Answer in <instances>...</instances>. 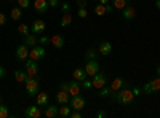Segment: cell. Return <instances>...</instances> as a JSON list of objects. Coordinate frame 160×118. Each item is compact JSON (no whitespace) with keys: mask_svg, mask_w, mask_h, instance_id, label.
<instances>
[{"mask_svg":"<svg viewBox=\"0 0 160 118\" xmlns=\"http://www.w3.org/2000/svg\"><path fill=\"white\" fill-rule=\"evenodd\" d=\"M141 89H142V93H146V94H152V93H154V91H152V86H151V82L146 83Z\"/></svg>","mask_w":160,"mask_h":118,"instance_id":"d6a6232c","label":"cell"},{"mask_svg":"<svg viewBox=\"0 0 160 118\" xmlns=\"http://www.w3.org/2000/svg\"><path fill=\"white\" fill-rule=\"evenodd\" d=\"M37 106L38 107H47L48 106V94L47 93H40L37 94Z\"/></svg>","mask_w":160,"mask_h":118,"instance_id":"e0dca14e","label":"cell"},{"mask_svg":"<svg viewBox=\"0 0 160 118\" xmlns=\"http://www.w3.org/2000/svg\"><path fill=\"white\" fill-rule=\"evenodd\" d=\"M99 53H101V56H109L111 53H112V43H109V42H101L99 43Z\"/></svg>","mask_w":160,"mask_h":118,"instance_id":"4fadbf2b","label":"cell"},{"mask_svg":"<svg viewBox=\"0 0 160 118\" xmlns=\"http://www.w3.org/2000/svg\"><path fill=\"white\" fill-rule=\"evenodd\" d=\"M29 5H31V0H18V7L19 8H29Z\"/></svg>","mask_w":160,"mask_h":118,"instance_id":"836d02e7","label":"cell"},{"mask_svg":"<svg viewBox=\"0 0 160 118\" xmlns=\"http://www.w3.org/2000/svg\"><path fill=\"white\" fill-rule=\"evenodd\" d=\"M24 115L28 118H40L42 116V110H40V107L35 104V106H29L28 110L24 112Z\"/></svg>","mask_w":160,"mask_h":118,"instance_id":"30bf717a","label":"cell"},{"mask_svg":"<svg viewBox=\"0 0 160 118\" xmlns=\"http://www.w3.org/2000/svg\"><path fill=\"white\" fill-rule=\"evenodd\" d=\"M112 10H114V7H112V5L106 3V13H112Z\"/></svg>","mask_w":160,"mask_h":118,"instance_id":"f6af8a7d","label":"cell"},{"mask_svg":"<svg viewBox=\"0 0 160 118\" xmlns=\"http://www.w3.org/2000/svg\"><path fill=\"white\" fill-rule=\"evenodd\" d=\"M10 116V110L7 106H3V104H0V118H8Z\"/></svg>","mask_w":160,"mask_h":118,"instance_id":"83f0119b","label":"cell"},{"mask_svg":"<svg viewBox=\"0 0 160 118\" xmlns=\"http://www.w3.org/2000/svg\"><path fill=\"white\" fill-rule=\"evenodd\" d=\"M114 101H117L118 104H123V106H130V104L135 101V94H133V91L128 89V88H122L115 91V94L112 96Z\"/></svg>","mask_w":160,"mask_h":118,"instance_id":"6da1fadb","label":"cell"},{"mask_svg":"<svg viewBox=\"0 0 160 118\" xmlns=\"http://www.w3.org/2000/svg\"><path fill=\"white\" fill-rule=\"evenodd\" d=\"M50 43H51L53 46H55V48L61 50V48L64 46V43H66V42H64V37H62V35H58V34H56V35H53V37L50 38Z\"/></svg>","mask_w":160,"mask_h":118,"instance_id":"5bb4252c","label":"cell"},{"mask_svg":"<svg viewBox=\"0 0 160 118\" xmlns=\"http://www.w3.org/2000/svg\"><path fill=\"white\" fill-rule=\"evenodd\" d=\"M95 15H98V16H102V15H106V5H96L95 7Z\"/></svg>","mask_w":160,"mask_h":118,"instance_id":"f1b7e54d","label":"cell"},{"mask_svg":"<svg viewBox=\"0 0 160 118\" xmlns=\"http://www.w3.org/2000/svg\"><path fill=\"white\" fill-rule=\"evenodd\" d=\"M96 58H98V56H96V50H93V48L87 50V53H85V59H87V61L96 59Z\"/></svg>","mask_w":160,"mask_h":118,"instance_id":"4316f807","label":"cell"},{"mask_svg":"<svg viewBox=\"0 0 160 118\" xmlns=\"http://www.w3.org/2000/svg\"><path fill=\"white\" fill-rule=\"evenodd\" d=\"M18 31H19V34L21 35H29V26L28 24H19V27H18Z\"/></svg>","mask_w":160,"mask_h":118,"instance_id":"f546056e","label":"cell"},{"mask_svg":"<svg viewBox=\"0 0 160 118\" xmlns=\"http://www.w3.org/2000/svg\"><path fill=\"white\" fill-rule=\"evenodd\" d=\"M72 22V16L69 15V13H64V15H62V18H61V27H68V26Z\"/></svg>","mask_w":160,"mask_h":118,"instance_id":"484cf974","label":"cell"},{"mask_svg":"<svg viewBox=\"0 0 160 118\" xmlns=\"http://www.w3.org/2000/svg\"><path fill=\"white\" fill-rule=\"evenodd\" d=\"M34 8H35V11L37 13H47L48 11V8H50V3H48V0H35L34 2Z\"/></svg>","mask_w":160,"mask_h":118,"instance_id":"8fae6325","label":"cell"},{"mask_svg":"<svg viewBox=\"0 0 160 118\" xmlns=\"http://www.w3.org/2000/svg\"><path fill=\"white\" fill-rule=\"evenodd\" d=\"M24 43L32 48V46L38 45V38L35 37V34H29V35H26V37H24Z\"/></svg>","mask_w":160,"mask_h":118,"instance_id":"d6986e66","label":"cell"},{"mask_svg":"<svg viewBox=\"0 0 160 118\" xmlns=\"http://www.w3.org/2000/svg\"><path fill=\"white\" fill-rule=\"evenodd\" d=\"M5 73H7V70L3 69V65H0V78H3V77H5Z\"/></svg>","mask_w":160,"mask_h":118,"instance_id":"bcb514c9","label":"cell"},{"mask_svg":"<svg viewBox=\"0 0 160 118\" xmlns=\"http://www.w3.org/2000/svg\"><path fill=\"white\" fill-rule=\"evenodd\" d=\"M58 115H59V116H62V118H66V116H71V107H68V104H61Z\"/></svg>","mask_w":160,"mask_h":118,"instance_id":"d4e9b609","label":"cell"},{"mask_svg":"<svg viewBox=\"0 0 160 118\" xmlns=\"http://www.w3.org/2000/svg\"><path fill=\"white\" fill-rule=\"evenodd\" d=\"M72 77H74V80H77V82H83V80H87V77H88V73H87V70L85 69H75L74 70V73H72Z\"/></svg>","mask_w":160,"mask_h":118,"instance_id":"2e32d148","label":"cell"},{"mask_svg":"<svg viewBox=\"0 0 160 118\" xmlns=\"http://www.w3.org/2000/svg\"><path fill=\"white\" fill-rule=\"evenodd\" d=\"M61 10H62L64 13H69V11H71V3H69V2H64V3L61 5Z\"/></svg>","mask_w":160,"mask_h":118,"instance_id":"d590c367","label":"cell"},{"mask_svg":"<svg viewBox=\"0 0 160 118\" xmlns=\"http://www.w3.org/2000/svg\"><path fill=\"white\" fill-rule=\"evenodd\" d=\"M26 73H28L29 77H35L37 73H38V64H37V61H34V59H26Z\"/></svg>","mask_w":160,"mask_h":118,"instance_id":"277c9868","label":"cell"},{"mask_svg":"<svg viewBox=\"0 0 160 118\" xmlns=\"http://www.w3.org/2000/svg\"><path fill=\"white\" fill-rule=\"evenodd\" d=\"M131 91H133V94H135V97H136V96H139V94L142 93V89H141V88H133Z\"/></svg>","mask_w":160,"mask_h":118,"instance_id":"7bdbcfd3","label":"cell"},{"mask_svg":"<svg viewBox=\"0 0 160 118\" xmlns=\"http://www.w3.org/2000/svg\"><path fill=\"white\" fill-rule=\"evenodd\" d=\"M10 16H11V19H13V21H19V19L22 18V8H19V7L13 8V10H11V13H10Z\"/></svg>","mask_w":160,"mask_h":118,"instance_id":"cb8c5ba5","label":"cell"},{"mask_svg":"<svg viewBox=\"0 0 160 118\" xmlns=\"http://www.w3.org/2000/svg\"><path fill=\"white\" fill-rule=\"evenodd\" d=\"M96 116H98V118H102V116H106V112H102V110H101V112H98V113H96Z\"/></svg>","mask_w":160,"mask_h":118,"instance_id":"7dc6e473","label":"cell"},{"mask_svg":"<svg viewBox=\"0 0 160 118\" xmlns=\"http://www.w3.org/2000/svg\"><path fill=\"white\" fill-rule=\"evenodd\" d=\"M71 118H82V113H80V110L71 112Z\"/></svg>","mask_w":160,"mask_h":118,"instance_id":"60d3db41","label":"cell"},{"mask_svg":"<svg viewBox=\"0 0 160 118\" xmlns=\"http://www.w3.org/2000/svg\"><path fill=\"white\" fill-rule=\"evenodd\" d=\"M78 16H80V18H87V16H88L87 8H78Z\"/></svg>","mask_w":160,"mask_h":118,"instance_id":"8d00e7d4","label":"cell"},{"mask_svg":"<svg viewBox=\"0 0 160 118\" xmlns=\"http://www.w3.org/2000/svg\"><path fill=\"white\" fill-rule=\"evenodd\" d=\"M58 112H59V107H55V106H47L45 116H47V118H55V116H58Z\"/></svg>","mask_w":160,"mask_h":118,"instance_id":"44dd1931","label":"cell"},{"mask_svg":"<svg viewBox=\"0 0 160 118\" xmlns=\"http://www.w3.org/2000/svg\"><path fill=\"white\" fill-rule=\"evenodd\" d=\"M59 88H61V91H69V83L68 82H62L59 85Z\"/></svg>","mask_w":160,"mask_h":118,"instance_id":"ab89813d","label":"cell"},{"mask_svg":"<svg viewBox=\"0 0 160 118\" xmlns=\"http://www.w3.org/2000/svg\"><path fill=\"white\" fill-rule=\"evenodd\" d=\"M7 22V16L3 15V13H0V26H3Z\"/></svg>","mask_w":160,"mask_h":118,"instance_id":"ee69618b","label":"cell"},{"mask_svg":"<svg viewBox=\"0 0 160 118\" xmlns=\"http://www.w3.org/2000/svg\"><path fill=\"white\" fill-rule=\"evenodd\" d=\"M131 0H112V7L115 10H123L127 5H130Z\"/></svg>","mask_w":160,"mask_h":118,"instance_id":"603a6c76","label":"cell"},{"mask_svg":"<svg viewBox=\"0 0 160 118\" xmlns=\"http://www.w3.org/2000/svg\"><path fill=\"white\" fill-rule=\"evenodd\" d=\"M69 101H71V94L68 93V91H61L59 89V93L56 94V102L59 104H69Z\"/></svg>","mask_w":160,"mask_h":118,"instance_id":"9a60e30c","label":"cell"},{"mask_svg":"<svg viewBox=\"0 0 160 118\" xmlns=\"http://www.w3.org/2000/svg\"><path fill=\"white\" fill-rule=\"evenodd\" d=\"M24 85H26V91H28L29 96H37L38 94V80L35 77H29L28 82H26Z\"/></svg>","mask_w":160,"mask_h":118,"instance_id":"7a4b0ae2","label":"cell"},{"mask_svg":"<svg viewBox=\"0 0 160 118\" xmlns=\"http://www.w3.org/2000/svg\"><path fill=\"white\" fill-rule=\"evenodd\" d=\"M151 86H152V91H154V93L160 89V75L155 78V80H152V82H151Z\"/></svg>","mask_w":160,"mask_h":118,"instance_id":"4dcf8cb0","label":"cell"},{"mask_svg":"<svg viewBox=\"0 0 160 118\" xmlns=\"http://www.w3.org/2000/svg\"><path fill=\"white\" fill-rule=\"evenodd\" d=\"M0 104H2V96H0Z\"/></svg>","mask_w":160,"mask_h":118,"instance_id":"816d5d0a","label":"cell"},{"mask_svg":"<svg viewBox=\"0 0 160 118\" xmlns=\"http://www.w3.org/2000/svg\"><path fill=\"white\" fill-rule=\"evenodd\" d=\"M82 86H83L85 89H90V88H93V83H91L90 80H83V82H82Z\"/></svg>","mask_w":160,"mask_h":118,"instance_id":"74e56055","label":"cell"},{"mask_svg":"<svg viewBox=\"0 0 160 118\" xmlns=\"http://www.w3.org/2000/svg\"><path fill=\"white\" fill-rule=\"evenodd\" d=\"M83 69L87 70L88 75L95 77V75L99 72V64H98L96 59H91V61H87V64H85V67H83Z\"/></svg>","mask_w":160,"mask_h":118,"instance_id":"5b68a950","label":"cell"},{"mask_svg":"<svg viewBox=\"0 0 160 118\" xmlns=\"http://www.w3.org/2000/svg\"><path fill=\"white\" fill-rule=\"evenodd\" d=\"M106 82H108L106 75H104V73H99V72H98L95 77H93V80H91L93 88H96V89H101L102 86H106Z\"/></svg>","mask_w":160,"mask_h":118,"instance_id":"ba28073f","label":"cell"},{"mask_svg":"<svg viewBox=\"0 0 160 118\" xmlns=\"http://www.w3.org/2000/svg\"><path fill=\"white\" fill-rule=\"evenodd\" d=\"M111 88H106V86H102L101 89H99V96L101 97H108V96H111Z\"/></svg>","mask_w":160,"mask_h":118,"instance_id":"1f68e13d","label":"cell"},{"mask_svg":"<svg viewBox=\"0 0 160 118\" xmlns=\"http://www.w3.org/2000/svg\"><path fill=\"white\" fill-rule=\"evenodd\" d=\"M123 86H125V80H123V78H115V80L111 83V89L114 91V93L118 91V89H122Z\"/></svg>","mask_w":160,"mask_h":118,"instance_id":"ffe728a7","label":"cell"},{"mask_svg":"<svg viewBox=\"0 0 160 118\" xmlns=\"http://www.w3.org/2000/svg\"><path fill=\"white\" fill-rule=\"evenodd\" d=\"M50 43V37H47V35H42L38 38V45H42V46H45V45H48Z\"/></svg>","mask_w":160,"mask_h":118,"instance_id":"e575fe53","label":"cell"},{"mask_svg":"<svg viewBox=\"0 0 160 118\" xmlns=\"http://www.w3.org/2000/svg\"><path fill=\"white\" fill-rule=\"evenodd\" d=\"M28 58H29V46L26 43L18 45V48H16V59L18 61H26Z\"/></svg>","mask_w":160,"mask_h":118,"instance_id":"52a82bcc","label":"cell"},{"mask_svg":"<svg viewBox=\"0 0 160 118\" xmlns=\"http://www.w3.org/2000/svg\"><path fill=\"white\" fill-rule=\"evenodd\" d=\"M29 58L34 59V61H40L45 58V48L42 45H35L32 46V50L29 51Z\"/></svg>","mask_w":160,"mask_h":118,"instance_id":"3957f363","label":"cell"},{"mask_svg":"<svg viewBox=\"0 0 160 118\" xmlns=\"http://www.w3.org/2000/svg\"><path fill=\"white\" fill-rule=\"evenodd\" d=\"M48 3L51 8H56V7H59V0H48Z\"/></svg>","mask_w":160,"mask_h":118,"instance_id":"f35d334b","label":"cell"},{"mask_svg":"<svg viewBox=\"0 0 160 118\" xmlns=\"http://www.w3.org/2000/svg\"><path fill=\"white\" fill-rule=\"evenodd\" d=\"M68 93L71 94V97H72V96H78V94H80V85H78V82H77V80L69 83V91H68Z\"/></svg>","mask_w":160,"mask_h":118,"instance_id":"ac0fdd59","label":"cell"},{"mask_svg":"<svg viewBox=\"0 0 160 118\" xmlns=\"http://www.w3.org/2000/svg\"><path fill=\"white\" fill-rule=\"evenodd\" d=\"M122 16H123V19H127V21H133V19H135V16H136V11H135V8H133L131 5H127V7L122 10Z\"/></svg>","mask_w":160,"mask_h":118,"instance_id":"7c38bea8","label":"cell"},{"mask_svg":"<svg viewBox=\"0 0 160 118\" xmlns=\"http://www.w3.org/2000/svg\"><path fill=\"white\" fill-rule=\"evenodd\" d=\"M69 104H71V109H74V110H82L83 107H85V99L82 97V96H72L71 97V101H69Z\"/></svg>","mask_w":160,"mask_h":118,"instance_id":"8992f818","label":"cell"},{"mask_svg":"<svg viewBox=\"0 0 160 118\" xmlns=\"http://www.w3.org/2000/svg\"><path fill=\"white\" fill-rule=\"evenodd\" d=\"M15 78H16L18 83H26V82H28V78H29V75L26 73V70H16L15 72Z\"/></svg>","mask_w":160,"mask_h":118,"instance_id":"7402d4cb","label":"cell"},{"mask_svg":"<svg viewBox=\"0 0 160 118\" xmlns=\"http://www.w3.org/2000/svg\"><path fill=\"white\" fill-rule=\"evenodd\" d=\"M155 7L160 10V0H155Z\"/></svg>","mask_w":160,"mask_h":118,"instance_id":"681fc988","label":"cell"},{"mask_svg":"<svg viewBox=\"0 0 160 118\" xmlns=\"http://www.w3.org/2000/svg\"><path fill=\"white\" fill-rule=\"evenodd\" d=\"M78 8H87V0H77Z\"/></svg>","mask_w":160,"mask_h":118,"instance_id":"b9f144b4","label":"cell"},{"mask_svg":"<svg viewBox=\"0 0 160 118\" xmlns=\"http://www.w3.org/2000/svg\"><path fill=\"white\" fill-rule=\"evenodd\" d=\"M45 29H47V24H45L42 19H35V21L32 22V26H31L32 34H43Z\"/></svg>","mask_w":160,"mask_h":118,"instance_id":"9c48e42d","label":"cell"},{"mask_svg":"<svg viewBox=\"0 0 160 118\" xmlns=\"http://www.w3.org/2000/svg\"><path fill=\"white\" fill-rule=\"evenodd\" d=\"M155 70H157V75H160V65H158V67H157Z\"/></svg>","mask_w":160,"mask_h":118,"instance_id":"f907efd6","label":"cell"},{"mask_svg":"<svg viewBox=\"0 0 160 118\" xmlns=\"http://www.w3.org/2000/svg\"><path fill=\"white\" fill-rule=\"evenodd\" d=\"M98 2H99L101 5H106V3H109V0H98Z\"/></svg>","mask_w":160,"mask_h":118,"instance_id":"c3c4849f","label":"cell"}]
</instances>
